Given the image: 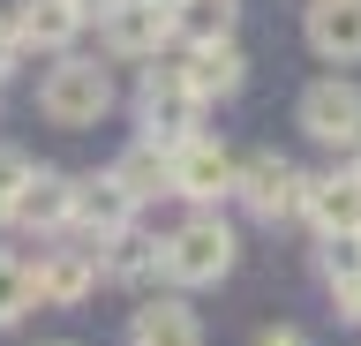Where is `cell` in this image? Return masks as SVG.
<instances>
[{
	"instance_id": "cell-22",
	"label": "cell",
	"mask_w": 361,
	"mask_h": 346,
	"mask_svg": "<svg viewBox=\"0 0 361 346\" xmlns=\"http://www.w3.org/2000/svg\"><path fill=\"white\" fill-rule=\"evenodd\" d=\"M256 346H309V331H293V323H271V331H256Z\"/></svg>"
},
{
	"instance_id": "cell-26",
	"label": "cell",
	"mask_w": 361,
	"mask_h": 346,
	"mask_svg": "<svg viewBox=\"0 0 361 346\" xmlns=\"http://www.w3.org/2000/svg\"><path fill=\"white\" fill-rule=\"evenodd\" d=\"M346 173H354V181H361V143H354V151H346Z\"/></svg>"
},
{
	"instance_id": "cell-10",
	"label": "cell",
	"mask_w": 361,
	"mask_h": 346,
	"mask_svg": "<svg viewBox=\"0 0 361 346\" xmlns=\"http://www.w3.org/2000/svg\"><path fill=\"white\" fill-rule=\"evenodd\" d=\"M8 30H16V53H75L90 16L75 0H16L8 8Z\"/></svg>"
},
{
	"instance_id": "cell-1",
	"label": "cell",
	"mask_w": 361,
	"mask_h": 346,
	"mask_svg": "<svg viewBox=\"0 0 361 346\" xmlns=\"http://www.w3.org/2000/svg\"><path fill=\"white\" fill-rule=\"evenodd\" d=\"M241 264V241L219 211H188L173 233H158V278L173 294H196V286H219L226 271Z\"/></svg>"
},
{
	"instance_id": "cell-21",
	"label": "cell",
	"mask_w": 361,
	"mask_h": 346,
	"mask_svg": "<svg viewBox=\"0 0 361 346\" xmlns=\"http://www.w3.org/2000/svg\"><path fill=\"white\" fill-rule=\"evenodd\" d=\"M23 173H30V159H23L16 143H0V226H8V204H16V188H23Z\"/></svg>"
},
{
	"instance_id": "cell-2",
	"label": "cell",
	"mask_w": 361,
	"mask_h": 346,
	"mask_svg": "<svg viewBox=\"0 0 361 346\" xmlns=\"http://www.w3.org/2000/svg\"><path fill=\"white\" fill-rule=\"evenodd\" d=\"M113 106H121V91L98 53H53V68L38 75V113L53 128H98Z\"/></svg>"
},
{
	"instance_id": "cell-16",
	"label": "cell",
	"mask_w": 361,
	"mask_h": 346,
	"mask_svg": "<svg viewBox=\"0 0 361 346\" xmlns=\"http://www.w3.org/2000/svg\"><path fill=\"white\" fill-rule=\"evenodd\" d=\"M180 75H188V91H196L203 106H211V98H241V83H248V53L233 46V38H219V46H188Z\"/></svg>"
},
{
	"instance_id": "cell-13",
	"label": "cell",
	"mask_w": 361,
	"mask_h": 346,
	"mask_svg": "<svg viewBox=\"0 0 361 346\" xmlns=\"http://www.w3.org/2000/svg\"><path fill=\"white\" fill-rule=\"evenodd\" d=\"M293 218H309L316 233H354V218H361V181L346 173V166H338V173H309Z\"/></svg>"
},
{
	"instance_id": "cell-15",
	"label": "cell",
	"mask_w": 361,
	"mask_h": 346,
	"mask_svg": "<svg viewBox=\"0 0 361 346\" xmlns=\"http://www.w3.org/2000/svg\"><path fill=\"white\" fill-rule=\"evenodd\" d=\"M98 278L106 286H158V233H143V226H121L113 241H98Z\"/></svg>"
},
{
	"instance_id": "cell-5",
	"label": "cell",
	"mask_w": 361,
	"mask_h": 346,
	"mask_svg": "<svg viewBox=\"0 0 361 346\" xmlns=\"http://www.w3.org/2000/svg\"><path fill=\"white\" fill-rule=\"evenodd\" d=\"M30 264V301L38 309H75V301L98 294V249L75 241V233H53L38 256H23Z\"/></svg>"
},
{
	"instance_id": "cell-20",
	"label": "cell",
	"mask_w": 361,
	"mask_h": 346,
	"mask_svg": "<svg viewBox=\"0 0 361 346\" xmlns=\"http://www.w3.org/2000/svg\"><path fill=\"white\" fill-rule=\"evenodd\" d=\"M30 309H38V301H30V264H23L16 249H0V331H16Z\"/></svg>"
},
{
	"instance_id": "cell-9",
	"label": "cell",
	"mask_w": 361,
	"mask_h": 346,
	"mask_svg": "<svg viewBox=\"0 0 361 346\" xmlns=\"http://www.w3.org/2000/svg\"><path fill=\"white\" fill-rule=\"evenodd\" d=\"M135 211H143V204H135L113 173H75V188H68V233L90 241V249L113 241L121 226H135Z\"/></svg>"
},
{
	"instance_id": "cell-14",
	"label": "cell",
	"mask_w": 361,
	"mask_h": 346,
	"mask_svg": "<svg viewBox=\"0 0 361 346\" xmlns=\"http://www.w3.org/2000/svg\"><path fill=\"white\" fill-rule=\"evenodd\" d=\"M128 346H203V316L188 309V294H151L128 316Z\"/></svg>"
},
{
	"instance_id": "cell-18",
	"label": "cell",
	"mask_w": 361,
	"mask_h": 346,
	"mask_svg": "<svg viewBox=\"0 0 361 346\" xmlns=\"http://www.w3.org/2000/svg\"><path fill=\"white\" fill-rule=\"evenodd\" d=\"M106 173H113L121 188H128L135 204H158V196H173V181H166V143H143V136H135L128 151H121V159L106 166Z\"/></svg>"
},
{
	"instance_id": "cell-3",
	"label": "cell",
	"mask_w": 361,
	"mask_h": 346,
	"mask_svg": "<svg viewBox=\"0 0 361 346\" xmlns=\"http://www.w3.org/2000/svg\"><path fill=\"white\" fill-rule=\"evenodd\" d=\"M135 121H143V143H166V151H173L180 136H196L203 98L188 91L180 61H166V53H158L151 68H143V83H135Z\"/></svg>"
},
{
	"instance_id": "cell-8",
	"label": "cell",
	"mask_w": 361,
	"mask_h": 346,
	"mask_svg": "<svg viewBox=\"0 0 361 346\" xmlns=\"http://www.w3.org/2000/svg\"><path fill=\"white\" fill-rule=\"evenodd\" d=\"M90 23H98V46H106V61H158V53L173 46L166 0H113L106 16H90Z\"/></svg>"
},
{
	"instance_id": "cell-27",
	"label": "cell",
	"mask_w": 361,
	"mask_h": 346,
	"mask_svg": "<svg viewBox=\"0 0 361 346\" xmlns=\"http://www.w3.org/2000/svg\"><path fill=\"white\" fill-rule=\"evenodd\" d=\"M354 241H361V218H354Z\"/></svg>"
},
{
	"instance_id": "cell-24",
	"label": "cell",
	"mask_w": 361,
	"mask_h": 346,
	"mask_svg": "<svg viewBox=\"0 0 361 346\" xmlns=\"http://www.w3.org/2000/svg\"><path fill=\"white\" fill-rule=\"evenodd\" d=\"M331 309H338L346 323H361V286H338V294H331Z\"/></svg>"
},
{
	"instance_id": "cell-19",
	"label": "cell",
	"mask_w": 361,
	"mask_h": 346,
	"mask_svg": "<svg viewBox=\"0 0 361 346\" xmlns=\"http://www.w3.org/2000/svg\"><path fill=\"white\" fill-rule=\"evenodd\" d=\"M316 278L324 286H361V241L354 233H316Z\"/></svg>"
},
{
	"instance_id": "cell-6",
	"label": "cell",
	"mask_w": 361,
	"mask_h": 346,
	"mask_svg": "<svg viewBox=\"0 0 361 346\" xmlns=\"http://www.w3.org/2000/svg\"><path fill=\"white\" fill-rule=\"evenodd\" d=\"M293 128L309 143H324V151H354L361 143V83L354 75H316L309 91L293 98Z\"/></svg>"
},
{
	"instance_id": "cell-11",
	"label": "cell",
	"mask_w": 361,
	"mask_h": 346,
	"mask_svg": "<svg viewBox=\"0 0 361 346\" xmlns=\"http://www.w3.org/2000/svg\"><path fill=\"white\" fill-rule=\"evenodd\" d=\"M68 188H75V173H61V166H30L23 188H16V204H8V226L38 233V241L68 233Z\"/></svg>"
},
{
	"instance_id": "cell-12",
	"label": "cell",
	"mask_w": 361,
	"mask_h": 346,
	"mask_svg": "<svg viewBox=\"0 0 361 346\" xmlns=\"http://www.w3.org/2000/svg\"><path fill=\"white\" fill-rule=\"evenodd\" d=\"M301 38L324 68H361V0H309Z\"/></svg>"
},
{
	"instance_id": "cell-25",
	"label": "cell",
	"mask_w": 361,
	"mask_h": 346,
	"mask_svg": "<svg viewBox=\"0 0 361 346\" xmlns=\"http://www.w3.org/2000/svg\"><path fill=\"white\" fill-rule=\"evenodd\" d=\"M75 8H83V16H106V8H113V0H75Z\"/></svg>"
},
{
	"instance_id": "cell-23",
	"label": "cell",
	"mask_w": 361,
	"mask_h": 346,
	"mask_svg": "<svg viewBox=\"0 0 361 346\" xmlns=\"http://www.w3.org/2000/svg\"><path fill=\"white\" fill-rule=\"evenodd\" d=\"M16 61H23V53H16V30H8V16H0V83L16 75Z\"/></svg>"
},
{
	"instance_id": "cell-7",
	"label": "cell",
	"mask_w": 361,
	"mask_h": 346,
	"mask_svg": "<svg viewBox=\"0 0 361 346\" xmlns=\"http://www.w3.org/2000/svg\"><path fill=\"white\" fill-rule=\"evenodd\" d=\"M166 181H173L180 204H196V211H219L226 196H233V151H226L219 136H180L173 151H166Z\"/></svg>"
},
{
	"instance_id": "cell-4",
	"label": "cell",
	"mask_w": 361,
	"mask_h": 346,
	"mask_svg": "<svg viewBox=\"0 0 361 346\" xmlns=\"http://www.w3.org/2000/svg\"><path fill=\"white\" fill-rule=\"evenodd\" d=\"M301 166L286 159V151H248V159H233V204L256 218V226H286L293 211H301Z\"/></svg>"
},
{
	"instance_id": "cell-28",
	"label": "cell",
	"mask_w": 361,
	"mask_h": 346,
	"mask_svg": "<svg viewBox=\"0 0 361 346\" xmlns=\"http://www.w3.org/2000/svg\"><path fill=\"white\" fill-rule=\"evenodd\" d=\"M53 346H75V339H53Z\"/></svg>"
},
{
	"instance_id": "cell-17",
	"label": "cell",
	"mask_w": 361,
	"mask_h": 346,
	"mask_svg": "<svg viewBox=\"0 0 361 346\" xmlns=\"http://www.w3.org/2000/svg\"><path fill=\"white\" fill-rule=\"evenodd\" d=\"M173 46H219L241 30V0H166Z\"/></svg>"
}]
</instances>
